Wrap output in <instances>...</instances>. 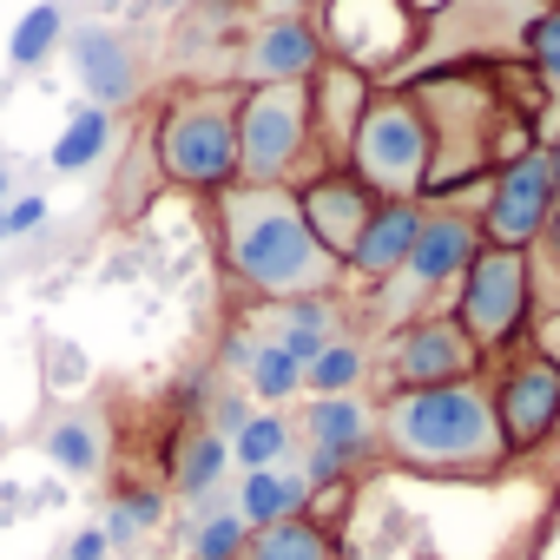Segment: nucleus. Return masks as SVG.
I'll list each match as a JSON object with an SVG mask.
<instances>
[{"label":"nucleus","mask_w":560,"mask_h":560,"mask_svg":"<svg viewBox=\"0 0 560 560\" xmlns=\"http://www.w3.org/2000/svg\"><path fill=\"white\" fill-rule=\"evenodd\" d=\"M304 435H311V448L357 462V455L370 448L376 422H370V409H363L357 396H317V402H311V416H304Z\"/></svg>","instance_id":"obj_17"},{"label":"nucleus","mask_w":560,"mask_h":560,"mask_svg":"<svg viewBox=\"0 0 560 560\" xmlns=\"http://www.w3.org/2000/svg\"><path fill=\"white\" fill-rule=\"evenodd\" d=\"M416 224H422V205H416V198H383L343 264H350L357 277H389V270H402V264H409V244H416Z\"/></svg>","instance_id":"obj_15"},{"label":"nucleus","mask_w":560,"mask_h":560,"mask_svg":"<svg viewBox=\"0 0 560 560\" xmlns=\"http://www.w3.org/2000/svg\"><path fill=\"white\" fill-rule=\"evenodd\" d=\"M376 435L389 462L422 468V475H488L508 462L494 409L475 383H442V389H396L389 409L376 416Z\"/></svg>","instance_id":"obj_2"},{"label":"nucleus","mask_w":560,"mask_h":560,"mask_svg":"<svg viewBox=\"0 0 560 560\" xmlns=\"http://www.w3.org/2000/svg\"><path fill=\"white\" fill-rule=\"evenodd\" d=\"M8 191H14V172H8V165H0V205H8Z\"/></svg>","instance_id":"obj_35"},{"label":"nucleus","mask_w":560,"mask_h":560,"mask_svg":"<svg viewBox=\"0 0 560 560\" xmlns=\"http://www.w3.org/2000/svg\"><path fill=\"white\" fill-rule=\"evenodd\" d=\"M540 152H547V172H553V185H560V139H553V145H540Z\"/></svg>","instance_id":"obj_33"},{"label":"nucleus","mask_w":560,"mask_h":560,"mask_svg":"<svg viewBox=\"0 0 560 560\" xmlns=\"http://www.w3.org/2000/svg\"><path fill=\"white\" fill-rule=\"evenodd\" d=\"M488 409H494L508 455H534L540 442H553L560 435V357H514Z\"/></svg>","instance_id":"obj_8"},{"label":"nucleus","mask_w":560,"mask_h":560,"mask_svg":"<svg viewBox=\"0 0 560 560\" xmlns=\"http://www.w3.org/2000/svg\"><path fill=\"white\" fill-rule=\"evenodd\" d=\"M284 317H291V324H284V337H277V350H284L298 370H304V363H317V357L337 343V337H330V330H337V311H330V298H298Z\"/></svg>","instance_id":"obj_21"},{"label":"nucleus","mask_w":560,"mask_h":560,"mask_svg":"<svg viewBox=\"0 0 560 560\" xmlns=\"http://www.w3.org/2000/svg\"><path fill=\"white\" fill-rule=\"evenodd\" d=\"M264 8H277V14H298V8H311V0H264Z\"/></svg>","instance_id":"obj_34"},{"label":"nucleus","mask_w":560,"mask_h":560,"mask_svg":"<svg viewBox=\"0 0 560 560\" xmlns=\"http://www.w3.org/2000/svg\"><path fill=\"white\" fill-rule=\"evenodd\" d=\"M304 93H311V139H324L330 152H343L350 132H357V119H363V106H370V73H357L343 60H324L304 80Z\"/></svg>","instance_id":"obj_13"},{"label":"nucleus","mask_w":560,"mask_h":560,"mask_svg":"<svg viewBox=\"0 0 560 560\" xmlns=\"http://www.w3.org/2000/svg\"><path fill=\"white\" fill-rule=\"evenodd\" d=\"M159 172L185 191H231L237 185V93L231 86H198L178 93L159 113L152 132Z\"/></svg>","instance_id":"obj_3"},{"label":"nucleus","mask_w":560,"mask_h":560,"mask_svg":"<svg viewBox=\"0 0 560 560\" xmlns=\"http://www.w3.org/2000/svg\"><path fill=\"white\" fill-rule=\"evenodd\" d=\"M343 159H350V172L376 198H416L422 178L435 172V126H429V113L416 100H402V93H383L376 100L370 93V106H363Z\"/></svg>","instance_id":"obj_4"},{"label":"nucleus","mask_w":560,"mask_h":560,"mask_svg":"<svg viewBox=\"0 0 560 560\" xmlns=\"http://www.w3.org/2000/svg\"><path fill=\"white\" fill-rule=\"evenodd\" d=\"M244 540H250V527L237 514H205L191 527V560H244Z\"/></svg>","instance_id":"obj_28"},{"label":"nucleus","mask_w":560,"mask_h":560,"mask_svg":"<svg viewBox=\"0 0 560 560\" xmlns=\"http://www.w3.org/2000/svg\"><path fill=\"white\" fill-rule=\"evenodd\" d=\"M324 60H330L324 34L304 14H270L244 54V73H250V86H304Z\"/></svg>","instance_id":"obj_11"},{"label":"nucleus","mask_w":560,"mask_h":560,"mask_svg":"<svg viewBox=\"0 0 560 560\" xmlns=\"http://www.w3.org/2000/svg\"><path fill=\"white\" fill-rule=\"evenodd\" d=\"M311 152L304 86H244L237 93V185H291Z\"/></svg>","instance_id":"obj_5"},{"label":"nucleus","mask_w":560,"mask_h":560,"mask_svg":"<svg viewBox=\"0 0 560 560\" xmlns=\"http://www.w3.org/2000/svg\"><path fill=\"white\" fill-rule=\"evenodd\" d=\"M304 508H311V481L304 475H291V468H250L237 481V508L231 514L257 534V527H277V521H291Z\"/></svg>","instance_id":"obj_16"},{"label":"nucleus","mask_w":560,"mask_h":560,"mask_svg":"<svg viewBox=\"0 0 560 560\" xmlns=\"http://www.w3.org/2000/svg\"><path fill=\"white\" fill-rule=\"evenodd\" d=\"M244 560H337V540L317 514H291L277 527H257L244 540Z\"/></svg>","instance_id":"obj_18"},{"label":"nucleus","mask_w":560,"mask_h":560,"mask_svg":"<svg viewBox=\"0 0 560 560\" xmlns=\"http://www.w3.org/2000/svg\"><path fill=\"white\" fill-rule=\"evenodd\" d=\"M0 237H8V211H0Z\"/></svg>","instance_id":"obj_36"},{"label":"nucleus","mask_w":560,"mask_h":560,"mask_svg":"<svg viewBox=\"0 0 560 560\" xmlns=\"http://www.w3.org/2000/svg\"><path fill=\"white\" fill-rule=\"evenodd\" d=\"M224 468H231V442H224L218 429H191V435L178 442V455H172V488H178L185 501H205V494L224 481Z\"/></svg>","instance_id":"obj_20"},{"label":"nucleus","mask_w":560,"mask_h":560,"mask_svg":"<svg viewBox=\"0 0 560 560\" xmlns=\"http://www.w3.org/2000/svg\"><path fill=\"white\" fill-rule=\"evenodd\" d=\"M475 250H481V231L462 211H429L416 224V244H409L402 270L416 277V284H448V277H462L475 264Z\"/></svg>","instance_id":"obj_14"},{"label":"nucleus","mask_w":560,"mask_h":560,"mask_svg":"<svg viewBox=\"0 0 560 560\" xmlns=\"http://www.w3.org/2000/svg\"><path fill=\"white\" fill-rule=\"evenodd\" d=\"M396 383L402 389H442V383H468L481 370V350L462 337L455 317H422L396 337V357H389Z\"/></svg>","instance_id":"obj_10"},{"label":"nucleus","mask_w":560,"mask_h":560,"mask_svg":"<svg viewBox=\"0 0 560 560\" xmlns=\"http://www.w3.org/2000/svg\"><path fill=\"white\" fill-rule=\"evenodd\" d=\"M106 145H113V113H106V106H80V113L67 119V132L54 139L47 165H54L60 178H80V172H93V165L106 159Z\"/></svg>","instance_id":"obj_19"},{"label":"nucleus","mask_w":560,"mask_h":560,"mask_svg":"<svg viewBox=\"0 0 560 560\" xmlns=\"http://www.w3.org/2000/svg\"><path fill=\"white\" fill-rule=\"evenodd\" d=\"M106 553H113V547H106L100 527H80V534L67 540V560H106Z\"/></svg>","instance_id":"obj_31"},{"label":"nucleus","mask_w":560,"mask_h":560,"mask_svg":"<svg viewBox=\"0 0 560 560\" xmlns=\"http://www.w3.org/2000/svg\"><path fill=\"white\" fill-rule=\"evenodd\" d=\"M231 455L244 462V475L250 468H284V455H291V416H277V409L244 416L237 435H231Z\"/></svg>","instance_id":"obj_24"},{"label":"nucleus","mask_w":560,"mask_h":560,"mask_svg":"<svg viewBox=\"0 0 560 560\" xmlns=\"http://www.w3.org/2000/svg\"><path fill=\"white\" fill-rule=\"evenodd\" d=\"M67 60H73V80L86 86V100L106 106V113L139 93V60H132V47L113 27H80L67 40Z\"/></svg>","instance_id":"obj_12"},{"label":"nucleus","mask_w":560,"mask_h":560,"mask_svg":"<svg viewBox=\"0 0 560 560\" xmlns=\"http://www.w3.org/2000/svg\"><path fill=\"white\" fill-rule=\"evenodd\" d=\"M553 198H560V185H553V172H547V152H540V145L514 152V159L494 172L488 211H481V224H475L481 244H488V250H527V244L547 231Z\"/></svg>","instance_id":"obj_7"},{"label":"nucleus","mask_w":560,"mask_h":560,"mask_svg":"<svg viewBox=\"0 0 560 560\" xmlns=\"http://www.w3.org/2000/svg\"><path fill=\"white\" fill-rule=\"evenodd\" d=\"M218 237H224V264L244 291L257 298H324L337 257H324V244L311 237L298 191L291 185H231L218 191Z\"/></svg>","instance_id":"obj_1"},{"label":"nucleus","mask_w":560,"mask_h":560,"mask_svg":"<svg viewBox=\"0 0 560 560\" xmlns=\"http://www.w3.org/2000/svg\"><path fill=\"white\" fill-rule=\"evenodd\" d=\"M521 54H527V67H534L540 80H553V86H560V8H547L540 21H527Z\"/></svg>","instance_id":"obj_29"},{"label":"nucleus","mask_w":560,"mask_h":560,"mask_svg":"<svg viewBox=\"0 0 560 560\" xmlns=\"http://www.w3.org/2000/svg\"><path fill=\"white\" fill-rule=\"evenodd\" d=\"M540 237H547V250H553V264H560V198H553V218H547V231H540Z\"/></svg>","instance_id":"obj_32"},{"label":"nucleus","mask_w":560,"mask_h":560,"mask_svg":"<svg viewBox=\"0 0 560 560\" xmlns=\"http://www.w3.org/2000/svg\"><path fill=\"white\" fill-rule=\"evenodd\" d=\"M363 383V350L357 343H330L317 363H304V389L311 396H350Z\"/></svg>","instance_id":"obj_26"},{"label":"nucleus","mask_w":560,"mask_h":560,"mask_svg":"<svg viewBox=\"0 0 560 560\" xmlns=\"http://www.w3.org/2000/svg\"><path fill=\"white\" fill-rule=\"evenodd\" d=\"M0 211H8V237H34V231H47V218H54V205H47L40 191H27V198H8Z\"/></svg>","instance_id":"obj_30"},{"label":"nucleus","mask_w":560,"mask_h":560,"mask_svg":"<svg viewBox=\"0 0 560 560\" xmlns=\"http://www.w3.org/2000/svg\"><path fill=\"white\" fill-rule=\"evenodd\" d=\"M527 304H534V264L527 250H475V264L462 270V298H455V324L475 350H501L527 330Z\"/></svg>","instance_id":"obj_6"},{"label":"nucleus","mask_w":560,"mask_h":560,"mask_svg":"<svg viewBox=\"0 0 560 560\" xmlns=\"http://www.w3.org/2000/svg\"><path fill=\"white\" fill-rule=\"evenodd\" d=\"M244 376H250V389L264 396V402H291L298 389H304V370L277 350V343H264V350H250V363H244Z\"/></svg>","instance_id":"obj_27"},{"label":"nucleus","mask_w":560,"mask_h":560,"mask_svg":"<svg viewBox=\"0 0 560 560\" xmlns=\"http://www.w3.org/2000/svg\"><path fill=\"white\" fill-rule=\"evenodd\" d=\"M383 198L343 165H330V172H317L311 185H298V211H304V224H311V237L324 244V257H350L357 250V237H363V224H370V211H376Z\"/></svg>","instance_id":"obj_9"},{"label":"nucleus","mask_w":560,"mask_h":560,"mask_svg":"<svg viewBox=\"0 0 560 560\" xmlns=\"http://www.w3.org/2000/svg\"><path fill=\"white\" fill-rule=\"evenodd\" d=\"M159 521H165V494L159 488H119V501L106 508L100 534H106V547H132V534H145Z\"/></svg>","instance_id":"obj_25"},{"label":"nucleus","mask_w":560,"mask_h":560,"mask_svg":"<svg viewBox=\"0 0 560 560\" xmlns=\"http://www.w3.org/2000/svg\"><path fill=\"white\" fill-rule=\"evenodd\" d=\"M47 462H54L60 475H100V462H106L100 422H93V416H60V422L47 429Z\"/></svg>","instance_id":"obj_23"},{"label":"nucleus","mask_w":560,"mask_h":560,"mask_svg":"<svg viewBox=\"0 0 560 560\" xmlns=\"http://www.w3.org/2000/svg\"><path fill=\"white\" fill-rule=\"evenodd\" d=\"M60 40H67V14H60V0H34V8L14 21V34H8V60L27 73V67H40L47 54H60Z\"/></svg>","instance_id":"obj_22"}]
</instances>
